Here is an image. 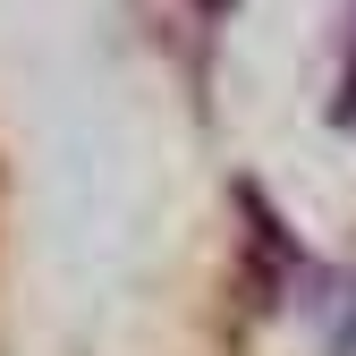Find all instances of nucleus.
Listing matches in <instances>:
<instances>
[{
  "label": "nucleus",
  "mask_w": 356,
  "mask_h": 356,
  "mask_svg": "<svg viewBox=\"0 0 356 356\" xmlns=\"http://www.w3.org/2000/svg\"><path fill=\"white\" fill-rule=\"evenodd\" d=\"M339 119H348V127H356V68H348V102H339Z\"/></svg>",
  "instance_id": "obj_1"
}]
</instances>
